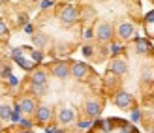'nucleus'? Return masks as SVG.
<instances>
[{"label":"nucleus","instance_id":"f257e3e1","mask_svg":"<svg viewBox=\"0 0 154 133\" xmlns=\"http://www.w3.org/2000/svg\"><path fill=\"white\" fill-rule=\"evenodd\" d=\"M55 19L62 28L70 30L77 25H81V8L75 2H64L55 6Z\"/></svg>","mask_w":154,"mask_h":133},{"label":"nucleus","instance_id":"f03ea898","mask_svg":"<svg viewBox=\"0 0 154 133\" xmlns=\"http://www.w3.org/2000/svg\"><path fill=\"white\" fill-rule=\"evenodd\" d=\"M103 105H105L103 94H92L83 101V116H87L90 120H98L100 114L103 113Z\"/></svg>","mask_w":154,"mask_h":133},{"label":"nucleus","instance_id":"7ed1b4c3","mask_svg":"<svg viewBox=\"0 0 154 133\" xmlns=\"http://www.w3.org/2000/svg\"><path fill=\"white\" fill-rule=\"evenodd\" d=\"M49 73L53 79L57 81H70L72 79V60H53L51 64H47Z\"/></svg>","mask_w":154,"mask_h":133},{"label":"nucleus","instance_id":"20e7f679","mask_svg":"<svg viewBox=\"0 0 154 133\" xmlns=\"http://www.w3.org/2000/svg\"><path fill=\"white\" fill-rule=\"evenodd\" d=\"M32 122L36 126H42L43 129L49 126V124L55 122V109L47 103H38L36 113L32 114Z\"/></svg>","mask_w":154,"mask_h":133},{"label":"nucleus","instance_id":"39448f33","mask_svg":"<svg viewBox=\"0 0 154 133\" xmlns=\"http://www.w3.org/2000/svg\"><path fill=\"white\" fill-rule=\"evenodd\" d=\"M143 26H145V32H147L149 40H154V10L145 13L143 17Z\"/></svg>","mask_w":154,"mask_h":133},{"label":"nucleus","instance_id":"423d86ee","mask_svg":"<svg viewBox=\"0 0 154 133\" xmlns=\"http://www.w3.org/2000/svg\"><path fill=\"white\" fill-rule=\"evenodd\" d=\"M10 120H13V107L8 105V103H2L0 105V122L6 124Z\"/></svg>","mask_w":154,"mask_h":133},{"label":"nucleus","instance_id":"0eeeda50","mask_svg":"<svg viewBox=\"0 0 154 133\" xmlns=\"http://www.w3.org/2000/svg\"><path fill=\"white\" fill-rule=\"evenodd\" d=\"M8 38H10V26L4 19H0V41H8Z\"/></svg>","mask_w":154,"mask_h":133},{"label":"nucleus","instance_id":"6e6552de","mask_svg":"<svg viewBox=\"0 0 154 133\" xmlns=\"http://www.w3.org/2000/svg\"><path fill=\"white\" fill-rule=\"evenodd\" d=\"M4 96H6V88H4V84L0 83V99H2Z\"/></svg>","mask_w":154,"mask_h":133},{"label":"nucleus","instance_id":"1a4fd4ad","mask_svg":"<svg viewBox=\"0 0 154 133\" xmlns=\"http://www.w3.org/2000/svg\"><path fill=\"white\" fill-rule=\"evenodd\" d=\"M149 2H150V4H154V0H149Z\"/></svg>","mask_w":154,"mask_h":133}]
</instances>
